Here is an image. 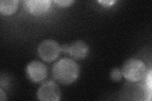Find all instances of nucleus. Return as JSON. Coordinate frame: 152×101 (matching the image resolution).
<instances>
[{"instance_id":"f257e3e1","label":"nucleus","mask_w":152,"mask_h":101,"mask_svg":"<svg viewBox=\"0 0 152 101\" xmlns=\"http://www.w3.org/2000/svg\"><path fill=\"white\" fill-rule=\"evenodd\" d=\"M79 66L74 60L64 57L57 61L52 68V75L59 83L69 85L77 79Z\"/></svg>"},{"instance_id":"f03ea898","label":"nucleus","mask_w":152,"mask_h":101,"mask_svg":"<svg viewBox=\"0 0 152 101\" xmlns=\"http://www.w3.org/2000/svg\"><path fill=\"white\" fill-rule=\"evenodd\" d=\"M121 71L126 79L135 82L140 81L145 76L146 67L141 60L131 58L125 62Z\"/></svg>"},{"instance_id":"7ed1b4c3","label":"nucleus","mask_w":152,"mask_h":101,"mask_svg":"<svg viewBox=\"0 0 152 101\" xmlns=\"http://www.w3.org/2000/svg\"><path fill=\"white\" fill-rule=\"evenodd\" d=\"M37 51L42 60L46 62H51L58 57L61 47L55 41L46 39L40 43Z\"/></svg>"},{"instance_id":"20e7f679","label":"nucleus","mask_w":152,"mask_h":101,"mask_svg":"<svg viewBox=\"0 0 152 101\" xmlns=\"http://www.w3.org/2000/svg\"><path fill=\"white\" fill-rule=\"evenodd\" d=\"M60 96L58 86L52 80H48L42 84L37 92V99L42 101H58L60 99Z\"/></svg>"},{"instance_id":"39448f33","label":"nucleus","mask_w":152,"mask_h":101,"mask_svg":"<svg viewBox=\"0 0 152 101\" xmlns=\"http://www.w3.org/2000/svg\"><path fill=\"white\" fill-rule=\"evenodd\" d=\"M61 51L69 54L75 60H83L89 53V47L82 41H77L70 45H62Z\"/></svg>"},{"instance_id":"423d86ee","label":"nucleus","mask_w":152,"mask_h":101,"mask_svg":"<svg viewBox=\"0 0 152 101\" xmlns=\"http://www.w3.org/2000/svg\"><path fill=\"white\" fill-rule=\"evenodd\" d=\"M26 73L31 81L34 83L40 82L47 76V67L41 62L33 61L27 65Z\"/></svg>"},{"instance_id":"0eeeda50","label":"nucleus","mask_w":152,"mask_h":101,"mask_svg":"<svg viewBox=\"0 0 152 101\" xmlns=\"http://www.w3.org/2000/svg\"><path fill=\"white\" fill-rule=\"evenodd\" d=\"M23 5L28 13L39 15L48 10L51 1L50 0H26L23 1Z\"/></svg>"},{"instance_id":"6e6552de","label":"nucleus","mask_w":152,"mask_h":101,"mask_svg":"<svg viewBox=\"0 0 152 101\" xmlns=\"http://www.w3.org/2000/svg\"><path fill=\"white\" fill-rule=\"evenodd\" d=\"M17 0H1L0 1V12L5 15H10L15 13L18 8Z\"/></svg>"},{"instance_id":"1a4fd4ad","label":"nucleus","mask_w":152,"mask_h":101,"mask_svg":"<svg viewBox=\"0 0 152 101\" xmlns=\"http://www.w3.org/2000/svg\"><path fill=\"white\" fill-rule=\"evenodd\" d=\"M122 76V71L119 68H114L110 72V78L112 80L115 81L121 80Z\"/></svg>"},{"instance_id":"9d476101","label":"nucleus","mask_w":152,"mask_h":101,"mask_svg":"<svg viewBox=\"0 0 152 101\" xmlns=\"http://www.w3.org/2000/svg\"><path fill=\"white\" fill-rule=\"evenodd\" d=\"M54 1L61 7H69L74 3L73 0H55Z\"/></svg>"},{"instance_id":"9b49d317","label":"nucleus","mask_w":152,"mask_h":101,"mask_svg":"<svg viewBox=\"0 0 152 101\" xmlns=\"http://www.w3.org/2000/svg\"><path fill=\"white\" fill-rule=\"evenodd\" d=\"M98 2L104 6L110 7L113 5V3L115 2V1H113V0H107V1L106 0H103V1H98Z\"/></svg>"},{"instance_id":"f8f14e48","label":"nucleus","mask_w":152,"mask_h":101,"mask_svg":"<svg viewBox=\"0 0 152 101\" xmlns=\"http://www.w3.org/2000/svg\"><path fill=\"white\" fill-rule=\"evenodd\" d=\"M7 99V96L6 94L4 92V91L1 89H0V100L1 101H3Z\"/></svg>"},{"instance_id":"ddd939ff","label":"nucleus","mask_w":152,"mask_h":101,"mask_svg":"<svg viewBox=\"0 0 152 101\" xmlns=\"http://www.w3.org/2000/svg\"><path fill=\"white\" fill-rule=\"evenodd\" d=\"M151 71H150L148 76V77H147V85H148L150 90L151 88Z\"/></svg>"}]
</instances>
